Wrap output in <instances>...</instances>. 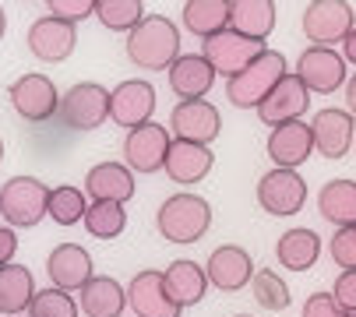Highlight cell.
<instances>
[{"label": "cell", "mask_w": 356, "mask_h": 317, "mask_svg": "<svg viewBox=\"0 0 356 317\" xmlns=\"http://www.w3.org/2000/svg\"><path fill=\"white\" fill-rule=\"evenodd\" d=\"M236 317H250V314H236Z\"/></svg>", "instance_id": "obj_45"}, {"label": "cell", "mask_w": 356, "mask_h": 317, "mask_svg": "<svg viewBox=\"0 0 356 317\" xmlns=\"http://www.w3.org/2000/svg\"><path fill=\"white\" fill-rule=\"evenodd\" d=\"M163 282H166L170 300H173L180 310L201 303V300H205V289H209V275H205V268H201L197 261H187V257H180V261L170 264V268L163 272Z\"/></svg>", "instance_id": "obj_24"}, {"label": "cell", "mask_w": 356, "mask_h": 317, "mask_svg": "<svg viewBox=\"0 0 356 317\" xmlns=\"http://www.w3.org/2000/svg\"><path fill=\"white\" fill-rule=\"evenodd\" d=\"M4 29H8V18H4V8H0V39H4Z\"/></svg>", "instance_id": "obj_43"}, {"label": "cell", "mask_w": 356, "mask_h": 317, "mask_svg": "<svg viewBox=\"0 0 356 317\" xmlns=\"http://www.w3.org/2000/svg\"><path fill=\"white\" fill-rule=\"evenodd\" d=\"M261 53H265V42L243 39V35H236L233 29H226V32H219V35H212V39L201 42V57H205L209 67H212L216 74H222L226 81L236 78L240 71H247L254 60L261 57Z\"/></svg>", "instance_id": "obj_6"}, {"label": "cell", "mask_w": 356, "mask_h": 317, "mask_svg": "<svg viewBox=\"0 0 356 317\" xmlns=\"http://www.w3.org/2000/svg\"><path fill=\"white\" fill-rule=\"evenodd\" d=\"M229 29L243 39L265 42L275 29V4L272 0H233L229 4Z\"/></svg>", "instance_id": "obj_26"}, {"label": "cell", "mask_w": 356, "mask_h": 317, "mask_svg": "<svg viewBox=\"0 0 356 317\" xmlns=\"http://www.w3.org/2000/svg\"><path fill=\"white\" fill-rule=\"evenodd\" d=\"M78 307L85 317H124L127 289L110 275H92V282L78 296Z\"/></svg>", "instance_id": "obj_25"}, {"label": "cell", "mask_w": 356, "mask_h": 317, "mask_svg": "<svg viewBox=\"0 0 356 317\" xmlns=\"http://www.w3.org/2000/svg\"><path fill=\"white\" fill-rule=\"evenodd\" d=\"M293 74L307 85V92H318V95H332V92L346 88V81H349L342 53H335L328 46H307L300 53Z\"/></svg>", "instance_id": "obj_8"}, {"label": "cell", "mask_w": 356, "mask_h": 317, "mask_svg": "<svg viewBox=\"0 0 356 317\" xmlns=\"http://www.w3.org/2000/svg\"><path fill=\"white\" fill-rule=\"evenodd\" d=\"M250 293H254V300H258V307H265V310H272V314H279V310H286V307L293 303L289 286H286L282 275L272 272V268H258V272H254Z\"/></svg>", "instance_id": "obj_33"}, {"label": "cell", "mask_w": 356, "mask_h": 317, "mask_svg": "<svg viewBox=\"0 0 356 317\" xmlns=\"http://www.w3.org/2000/svg\"><path fill=\"white\" fill-rule=\"evenodd\" d=\"M127 57L141 71H170L180 57V29L163 15H145L127 32Z\"/></svg>", "instance_id": "obj_1"}, {"label": "cell", "mask_w": 356, "mask_h": 317, "mask_svg": "<svg viewBox=\"0 0 356 317\" xmlns=\"http://www.w3.org/2000/svg\"><path fill=\"white\" fill-rule=\"evenodd\" d=\"M184 29L201 42L229 29V4L226 0H187L184 4Z\"/></svg>", "instance_id": "obj_29"}, {"label": "cell", "mask_w": 356, "mask_h": 317, "mask_svg": "<svg viewBox=\"0 0 356 317\" xmlns=\"http://www.w3.org/2000/svg\"><path fill=\"white\" fill-rule=\"evenodd\" d=\"M173 134L163 124H145L138 131H127L124 138V166L131 173H159L166 166V155H170Z\"/></svg>", "instance_id": "obj_7"}, {"label": "cell", "mask_w": 356, "mask_h": 317, "mask_svg": "<svg viewBox=\"0 0 356 317\" xmlns=\"http://www.w3.org/2000/svg\"><path fill=\"white\" fill-rule=\"evenodd\" d=\"M286 74L289 71H286V57H282V53L279 49H265L247 71H240L236 78L226 81V99L236 106V110H258Z\"/></svg>", "instance_id": "obj_3"}, {"label": "cell", "mask_w": 356, "mask_h": 317, "mask_svg": "<svg viewBox=\"0 0 356 317\" xmlns=\"http://www.w3.org/2000/svg\"><path fill=\"white\" fill-rule=\"evenodd\" d=\"M49 187L35 177H11L0 187V216L15 229H32L46 219Z\"/></svg>", "instance_id": "obj_4"}, {"label": "cell", "mask_w": 356, "mask_h": 317, "mask_svg": "<svg viewBox=\"0 0 356 317\" xmlns=\"http://www.w3.org/2000/svg\"><path fill=\"white\" fill-rule=\"evenodd\" d=\"M170 74V88L180 102H194V99H205L216 85V71L209 67V60L201 53H180L177 64L166 71Z\"/></svg>", "instance_id": "obj_21"}, {"label": "cell", "mask_w": 356, "mask_h": 317, "mask_svg": "<svg viewBox=\"0 0 356 317\" xmlns=\"http://www.w3.org/2000/svg\"><path fill=\"white\" fill-rule=\"evenodd\" d=\"M85 211H88L85 190H78V187H71V184L49 187V204H46V216L54 219L57 226H74V222H85Z\"/></svg>", "instance_id": "obj_31"}, {"label": "cell", "mask_w": 356, "mask_h": 317, "mask_svg": "<svg viewBox=\"0 0 356 317\" xmlns=\"http://www.w3.org/2000/svg\"><path fill=\"white\" fill-rule=\"evenodd\" d=\"M346 106H349V113L356 117V74L346 81Z\"/></svg>", "instance_id": "obj_42"}, {"label": "cell", "mask_w": 356, "mask_h": 317, "mask_svg": "<svg viewBox=\"0 0 356 317\" xmlns=\"http://www.w3.org/2000/svg\"><path fill=\"white\" fill-rule=\"evenodd\" d=\"M303 35L311 46H328L342 42L353 32V8L346 0H314V4L303 8Z\"/></svg>", "instance_id": "obj_9"}, {"label": "cell", "mask_w": 356, "mask_h": 317, "mask_svg": "<svg viewBox=\"0 0 356 317\" xmlns=\"http://www.w3.org/2000/svg\"><path fill=\"white\" fill-rule=\"evenodd\" d=\"M332 296H335V303L353 317V314H356V272H342V275L335 279V286H332Z\"/></svg>", "instance_id": "obj_39"}, {"label": "cell", "mask_w": 356, "mask_h": 317, "mask_svg": "<svg viewBox=\"0 0 356 317\" xmlns=\"http://www.w3.org/2000/svg\"><path fill=\"white\" fill-rule=\"evenodd\" d=\"M0 163H4V141H0Z\"/></svg>", "instance_id": "obj_44"}, {"label": "cell", "mask_w": 356, "mask_h": 317, "mask_svg": "<svg viewBox=\"0 0 356 317\" xmlns=\"http://www.w3.org/2000/svg\"><path fill=\"white\" fill-rule=\"evenodd\" d=\"M275 257L289 272H311L321 257V236L314 229H286L275 243Z\"/></svg>", "instance_id": "obj_27"}, {"label": "cell", "mask_w": 356, "mask_h": 317, "mask_svg": "<svg viewBox=\"0 0 356 317\" xmlns=\"http://www.w3.org/2000/svg\"><path fill=\"white\" fill-rule=\"evenodd\" d=\"M328 257L342 272H356V226L335 229V236L328 240Z\"/></svg>", "instance_id": "obj_36"}, {"label": "cell", "mask_w": 356, "mask_h": 317, "mask_svg": "<svg viewBox=\"0 0 356 317\" xmlns=\"http://www.w3.org/2000/svg\"><path fill=\"white\" fill-rule=\"evenodd\" d=\"M46 275L54 282V289L81 293L92 282V254L81 243H60L46 257Z\"/></svg>", "instance_id": "obj_15"}, {"label": "cell", "mask_w": 356, "mask_h": 317, "mask_svg": "<svg viewBox=\"0 0 356 317\" xmlns=\"http://www.w3.org/2000/svg\"><path fill=\"white\" fill-rule=\"evenodd\" d=\"M222 131V117L209 99H194V102H177L170 113V134L177 141H191V145H212Z\"/></svg>", "instance_id": "obj_11"}, {"label": "cell", "mask_w": 356, "mask_h": 317, "mask_svg": "<svg viewBox=\"0 0 356 317\" xmlns=\"http://www.w3.org/2000/svg\"><path fill=\"white\" fill-rule=\"evenodd\" d=\"M78 46V32L74 25L54 18V15H46V18H35L32 29H29V49H32V57L42 60V64H60L67 60L71 53Z\"/></svg>", "instance_id": "obj_16"}, {"label": "cell", "mask_w": 356, "mask_h": 317, "mask_svg": "<svg viewBox=\"0 0 356 317\" xmlns=\"http://www.w3.org/2000/svg\"><path fill=\"white\" fill-rule=\"evenodd\" d=\"M8 99L15 106V113L29 124H42L60 110V95L57 85L49 81L46 74H22L18 81H11Z\"/></svg>", "instance_id": "obj_10"}, {"label": "cell", "mask_w": 356, "mask_h": 317, "mask_svg": "<svg viewBox=\"0 0 356 317\" xmlns=\"http://www.w3.org/2000/svg\"><path fill=\"white\" fill-rule=\"evenodd\" d=\"M311 110V92L293 71L272 88V95L258 106V117L265 127H282L289 120H303V113Z\"/></svg>", "instance_id": "obj_14"}, {"label": "cell", "mask_w": 356, "mask_h": 317, "mask_svg": "<svg viewBox=\"0 0 356 317\" xmlns=\"http://www.w3.org/2000/svg\"><path fill=\"white\" fill-rule=\"evenodd\" d=\"M314 152V134L311 124L303 120H289L282 127H272L268 134V158L275 163V170H300Z\"/></svg>", "instance_id": "obj_19"}, {"label": "cell", "mask_w": 356, "mask_h": 317, "mask_svg": "<svg viewBox=\"0 0 356 317\" xmlns=\"http://www.w3.org/2000/svg\"><path fill=\"white\" fill-rule=\"evenodd\" d=\"M156 226H159L163 240H170V243H197L212 226V204L191 190L173 194L159 204Z\"/></svg>", "instance_id": "obj_2"}, {"label": "cell", "mask_w": 356, "mask_h": 317, "mask_svg": "<svg viewBox=\"0 0 356 317\" xmlns=\"http://www.w3.org/2000/svg\"><path fill=\"white\" fill-rule=\"evenodd\" d=\"M318 211L325 222H332L339 229L356 226V184L353 180H328L318 194Z\"/></svg>", "instance_id": "obj_28"}, {"label": "cell", "mask_w": 356, "mask_h": 317, "mask_svg": "<svg viewBox=\"0 0 356 317\" xmlns=\"http://www.w3.org/2000/svg\"><path fill=\"white\" fill-rule=\"evenodd\" d=\"M342 60H346V64H356V25H353V32L342 39Z\"/></svg>", "instance_id": "obj_41"}, {"label": "cell", "mask_w": 356, "mask_h": 317, "mask_svg": "<svg viewBox=\"0 0 356 317\" xmlns=\"http://www.w3.org/2000/svg\"><path fill=\"white\" fill-rule=\"evenodd\" d=\"M85 229L99 240H117L127 229V211L113 201H92L85 211Z\"/></svg>", "instance_id": "obj_32"}, {"label": "cell", "mask_w": 356, "mask_h": 317, "mask_svg": "<svg viewBox=\"0 0 356 317\" xmlns=\"http://www.w3.org/2000/svg\"><path fill=\"white\" fill-rule=\"evenodd\" d=\"M212 166H216V155H212V148H205V145H191V141H177L173 138V145H170V155H166V177L173 180V184H201L209 173H212Z\"/></svg>", "instance_id": "obj_22"}, {"label": "cell", "mask_w": 356, "mask_h": 317, "mask_svg": "<svg viewBox=\"0 0 356 317\" xmlns=\"http://www.w3.org/2000/svg\"><path fill=\"white\" fill-rule=\"evenodd\" d=\"M85 194L92 201L127 204L134 197V173L124 163H99L85 173Z\"/></svg>", "instance_id": "obj_23"}, {"label": "cell", "mask_w": 356, "mask_h": 317, "mask_svg": "<svg viewBox=\"0 0 356 317\" xmlns=\"http://www.w3.org/2000/svg\"><path fill=\"white\" fill-rule=\"evenodd\" d=\"M152 113H156V88H152L145 78L120 81L110 92V120L117 127L138 131V127L152 124Z\"/></svg>", "instance_id": "obj_13"}, {"label": "cell", "mask_w": 356, "mask_h": 317, "mask_svg": "<svg viewBox=\"0 0 356 317\" xmlns=\"http://www.w3.org/2000/svg\"><path fill=\"white\" fill-rule=\"evenodd\" d=\"M60 117L71 131H95L110 120V88L99 81H78L60 95Z\"/></svg>", "instance_id": "obj_5"}, {"label": "cell", "mask_w": 356, "mask_h": 317, "mask_svg": "<svg viewBox=\"0 0 356 317\" xmlns=\"http://www.w3.org/2000/svg\"><path fill=\"white\" fill-rule=\"evenodd\" d=\"M311 134H314V148H318L325 158H342V155H349L353 138H356L353 113H349V110H332V106H328V110L314 113Z\"/></svg>", "instance_id": "obj_20"}, {"label": "cell", "mask_w": 356, "mask_h": 317, "mask_svg": "<svg viewBox=\"0 0 356 317\" xmlns=\"http://www.w3.org/2000/svg\"><path fill=\"white\" fill-rule=\"evenodd\" d=\"M95 18L110 32H131L134 25H141L145 8L141 0H95Z\"/></svg>", "instance_id": "obj_34"}, {"label": "cell", "mask_w": 356, "mask_h": 317, "mask_svg": "<svg viewBox=\"0 0 356 317\" xmlns=\"http://www.w3.org/2000/svg\"><path fill=\"white\" fill-rule=\"evenodd\" d=\"M32 296H35L32 272L22 268V264H4L0 268V314L22 317L32 307Z\"/></svg>", "instance_id": "obj_30"}, {"label": "cell", "mask_w": 356, "mask_h": 317, "mask_svg": "<svg viewBox=\"0 0 356 317\" xmlns=\"http://www.w3.org/2000/svg\"><path fill=\"white\" fill-rule=\"evenodd\" d=\"M49 15L67 25H78L88 15H95V0H49Z\"/></svg>", "instance_id": "obj_37"}, {"label": "cell", "mask_w": 356, "mask_h": 317, "mask_svg": "<svg viewBox=\"0 0 356 317\" xmlns=\"http://www.w3.org/2000/svg\"><path fill=\"white\" fill-rule=\"evenodd\" d=\"M303 201H307V180L296 170H268L258 180V204L275 219L296 216Z\"/></svg>", "instance_id": "obj_12"}, {"label": "cell", "mask_w": 356, "mask_h": 317, "mask_svg": "<svg viewBox=\"0 0 356 317\" xmlns=\"http://www.w3.org/2000/svg\"><path fill=\"white\" fill-rule=\"evenodd\" d=\"M127 303H131V317H180V307L170 300L159 268H145L131 279Z\"/></svg>", "instance_id": "obj_17"}, {"label": "cell", "mask_w": 356, "mask_h": 317, "mask_svg": "<svg viewBox=\"0 0 356 317\" xmlns=\"http://www.w3.org/2000/svg\"><path fill=\"white\" fill-rule=\"evenodd\" d=\"M353 317H356V314H353Z\"/></svg>", "instance_id": "obj_46"}, {"label": "cell", "mask_w": 356, "mask_h": 317, "mask_svg": "<svg viewBox=\"0 0 356 317\" xmlns=\"http://www.w3.org/2000/svg\"><path fill=\"white\" fill-rule=\"evenodd\" d=\"M303 317H349V314L335 303L332 293H314L303 300Z\"/></svg>", "instance_id": "obj_38"}, {"label": "cell", "mask_w": 356, "mask_h": 317, "mask_svg": "<svg viewBox=\"0 0 356 317\" xmlns=\"http://www.w3.org/2000/svg\"><path fill=\"white\" fill-rule=\"evenodd\" d=\"M78 314H81V307L74 303V296L64 289H54V286L39 289L29 307V317H78Z\"/></svg>", "instance_id": "obj_35"}, {"label": "cell", "mask_w": 356, "mask_h": 317, "mask_svg": "<svg viewBox=\"0 0 356 317\" xmlns=\"http://www.w3.org/2000/svg\"><path fill=\"white\" fill-rule=\"evenodd\" d=\"M205 275H209V286L222 289V293H240L243 286H250L254 279V261L243 247H216L205 261Z\"/></svg>", "instance_id": "obj_18"}, {"label": "cell", "mask_w": 356, "mask_h": 317, "mask_svg": "<svg viewBox=\"0 0 356 317\" xmlns=\"http://www.w3.org/2000/svg\"><path fill=\"white\" fill-rule=\"evenodd\" d=\"M15 250H18V236H15V229L0 226V268H4V264H15Z\"/></svg>", "instance_id": "obj_40"}]
</instances>
